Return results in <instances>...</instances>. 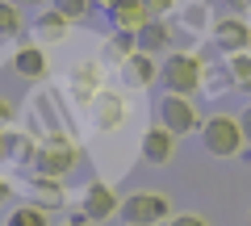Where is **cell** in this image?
Here are the masks:
<instances>
[{
    "mask_svg": "<svg viewBox=\"0 0 251 226\" xmlns=\"http://www.w3.org/2000/svg\"><path fill=\"white\" fill-rule=\"evenodd\" d=\"M159 80H163V88L176 92V97H193V92L201 88V80H205V63H201L197 54H188V50L168 54L163 67H159Z\"/></svg>",
    "mask_w": 251,
    "mask_h": 226,
    "instance_id": "1",
    "label": "cell"
},
{
    "mask_svg": "<svg viewBox=\"0 0 251 226\" xmlns=\"http://www.w3.org/2000/svg\"><path fill=\"white\" fill-rule=\"evenodd\" d=\"M201 143H205V151L218 155V159L239 155V151H243L239 118H230V113H214V118H205V122H201Z\"/></svg>",
    "mask_w": 251,
    "mask_h": 226,
    "instance_id": "2",
    "label": "cell"
},
{
    "mask_svg": "<svg viewBox=\"0 0 251 226\" xmlns=\"http://www.w3.org/2000/svg\"><path fill=\"white\" fill-rule=\"evenodd\" d=\"M117 214L126 218V226H168L172 201L163 193H130Z\"/></svg>",
    "mask_w": 251,
    "mask_h": 226,
    "instance_id": "3",
    "label": "cell"
},
{
    "mask_svg": "<svg viewBox=\"0 0 251 226\" xmlns=\"http://www.w3.org/2000/svg\"><path fill=\"white\" fill-rule=\"evenodd\" d=\"M75 163H80L75 143H72V138H63V134H54V138H46V143L38 147V155H34V176H54V180H63Z\"/></svg>",
    "mask_w": 251,
    "mask_h": 226,
    "instance_id": "4",
    "label": "cell"
},
{
    "mask_svg": "<svg viewBox=\"0 0 251 226\" xmlns=\"http://www.w3.org/2000/svg\"><path fill=\"white\" fill-rule=\"evenodd\" d=\"M155 118H159L163 130H172V134H193L197 130V105L188 97H176V92H168V97L155 105Z\"/></svg>",
    "mask_w": 251,
    "mask_h": 226,
    "instance_id": "5",
    "label": "cell"
},
{
    "mask_svg": "<svg viewBox=\"0 0 251 226\" xmlns=\"http://www.w3.org/2000/svg\"><path fill=\"white\" fill-rule=\"evenodd\" d=\"M214 46L222 54H243V50H251V25L243 17H222V21H214Z\"/></svg>",
    "mask_w": 251,
    "mask_h": 226,
    "instance_id": "6",
    "label": "cell"
},
{
    "mask_svg": "<svg viewBox=\"0 0 251 226\" xmlns=\"http://www.w3.org/2000/svg\"><path fill=\"white\" fill-rule=\"evenodd\" d=\"M117 209H122V201L113 197V189H109L105 180H92L88 189H84V205H80V214L88 218V222H109Z\"/></svg>",
    "mask_w": 251,
    "mask_h": 226,
    "instance_id": "7",
    "label": "cell"
},
{
    "mask_svg": "<svg viewBox=\"0 0 251 226\" xmlns=\"http://www.w3.org/2000/svg\"><path fill=\"white\" fill-rule=\"evenodd\" d=\"M138 151H143V159H147V163L163 168V163H172V155H176V134H172V130H163L159 122H155V126L143 134Z\"/></svg>",
    "mask_w": 251,
    "mask_h": 226,
    "instance_id": "8",
    "label": "cell"
},
{
    "mask_svg": "<svg viewBox=\"0 0 251 226\" xmlns=\"http://www.w3.org/2000/svg\"><path fill=\"white\" fill-rule=\"evenodd\" d=\"M105 9H109V17H113V25L126 29V34H138V29L151 21V13H147L143 0H105Z\"/></svg>",
    "mask_w": 251,
    "mask_h": 226,
    "instance_id": "9",
    "label": "cell"
},
{
    "mask_svg": "<svg viewBox=\"0 0 251 226\" xmlns=\"http://www.w3.org/2000/svg\"><path fill=\"white\" fill-rule=\"evenodd\" d=\"M13 67H17V75H25V80H42V75H46V54H42V46L21 42L17 50H13Z\"/></svg>",
    "mask_w": 251,
    "mask_h": 226,
    "instance_id": "10",
    "label": "cell"
},
{
    "mask_svg": "<svg viewBox=\"0 0 251 226\" xmlns=\"http://www.w3.org/2000/svg\"><path fill=\"white\" fill-rule=\"evenodd\" d=\"M134 38H138V50H143V54H151V59H155L159 50H168V42H172V29L163 25V21H147V25L138 29Z\"/></svg>",
    "mask_w": 251,
    "mask_h": 226,
    "instance_id": "11",
    "label": "cell"
},
{
    "mask_svg": "<svg viewBox=\"0 0 251 226\" xmlns=\"http://www.w3.org/2000/svg\"><path fill=\"white\" fill-rule=\"evenodd\" d=\"M122 72H126V80H134V84H155L159 80V67H155V59L151 54H130V59H126L122 63Z\"/></svg>",
    "mask_w": 251,
    "mask_h": 226,
    "instance_id": "12",
    "label": "cell"
},
{
    "mask_svg": "<svg viewBox=\"0 0 251 226\" xmlns=\"http://www.w3.org/2000/svg\"><path fill=\"white\" fill-rule=\"evenodd\" d=\"M29 193H34V205L50 209V205H63V184L54 176H34L29 180Z\"/></svg>",
    "mask_w": 251,
    "mask_h": 226,
    "instance_id": "13",
    "label": "cell"
},
{
    "mask_svg": "<svg viewBox=\"0 0 251 226\" xmlns=\"http://www.w3.org/2000/svg\"><path fill=\"white\" fill-rule=\"evenodd\" d=\"M34 29H38V38H42V42H59V38H67V29H72V21L63 17V13L46 9L42 17L34 21Z\"/></svg>",
    "mask_w": 251,
    "mask_h": 226,
    "instance_id": "14",
    "label": "cell"
},
{
    "mask_svg": "<svg viewBox=\"0 0 251 226\" xmlns=\"http://www.w3.org/2000/svg\"><path fill=\"white\" fill-rule=\"evenodd\" d=\"M92 109H97V126L100 130H113L117 122H122V100H117L113 92H97Z\"/></svg>",
    "mask_w": 251,
    "mask_h": 226,
    "instance_id": "15",
    "label": "cell"
},
{
    "mask_svg": "<svg viewBox=\"0 0 251 226\" xmlns=\"http://www.w3.org/2000/svg\"><path fill=\"white\" fill-rule=\"evenodd\" d=\"M4 226H50V222H46V209L42 205L25 201V205H17L9 218H4Z\"/></svg>",
    "mask_w": 251,
    "mask_h": 226,
    "instance_id": "16",
    "label": "cell"
},
{
    "mask_svg": "<svg viewBox=\"0 0 251 226\" xmlns=\"http://www.w3.org/2000/svg\"><path fill=\"white\" fill-rule=\"evenodd\" d=\"M226 67H230V80L239 92H251V54H226Z\"/></svg>",
    "mask_w": 251,
    "mask_h": 226,
    "instance_id": "17",
    "label": "cell"
},
{
    "mask_svg": "<svg viewBox=\"0 0 251 226\" xmlns=\"http://www.w3.org/2000/svg\"><path fill=\"white\" fill-rule=\"evenodd\" d=\"M72 88L80 92L84 100H88L92 92H100V72H97V67H92V63H84V67H75V72H72Z\"/></svg>",
    "mask_w": 251,
    "mask_h": 226,
    "instance_id": "18",
    "label": "cell"
},
{
    "mask_svg": "<svg viewBox=\"0 0 251 226\" xmlns=\"http://www.w3.org/2000/svg\"><path fill=\"white\" fill-rule=\"evenodd\" d=\"M109 59H117V63H126V59H130V54H138V38L134 34H126V29H117L113 38H109Z\"/></svg>",
    "mask_w": 251,
    "mask_h": 226,
    "instance_id": "19",
    "label": "cell"
},
{
    "mask_svg": "<svg viewBox=\"0 0 251 226\" xmlns=\"http://www.w3.org/2000/svg\"><path fill=\"white\" fill-rule=\"evenodd\" d=\"M21 34V9L13 0H0V38H17Z\"/></svg>",
    "mask_w": 251,
    "mask_h": 226,
    "instance_id": "20",
    "label": "cell"
},
{
    "mask_svg": "<svg viewBox=\"0 0 251 226\" xmlns=\"http://www.w3.org/2000/svg\"><path fill=\"white\" fill-rule=\"evenodd\" d=\"M201 88H205V92H214V97H218V92H226V88H234V80H230V67H205V80H201Z\"/></svg>",
    "mask_w": 251,
    "mask_h": 226,
    "instance_id": "21",
    "label": "cell"
},
{
    "mask_svg": "<svg viewBox=\"0 0 251 226\" xmlns=\"http://www.w3.org/2000/svg\"><path fill=\"white\" fill-rule=\"evenodd\" d=\"M180 17H184L188 29H201V25L209 21V9L201 4V0H193V4H184V9H180Z\"/></svg>",
    "mask_w": 251,
    "mask_h": 226,
    "instance_id": "22",
    "label": "cell"
},
{
    "mask_svg": "<svg viewBox=\"0 0 251 226\" xmlns=\"http://www.w3.org/2000/svg\"><path fill=\"white\" fill-rule=\"evenodd\" d=\"M92 9V0H54V13H63L67 21H80Z\"/></svg>",
    "mask_w": 251,
    "mask_h": 226,
    "instance_id": "23",
    "label": "cell"
},
{
    "mask_svg": "<svg viewBox=\"0 0 251 226\" xmlns=\"http://www.w3.org/2000/svg\"><path fill=\"white\" fill-rule=\"evenodd\" d=\"M143 4H147V13H151V21H163L176 9V0H143Z\"/></svg>",
    "mask_w": 251,
    "mask_h": 226,
    "instance_id": "24",
    "label": "cell"
},
{
    "mask_svg": "<svg viewBox=\"0 0 251 226\" xmlns=\"http://www.w3.org/2000/svg\"><path fill=\"white\" fill-rule=\"evenodd\" d=\"M13 147H17V134L9 126H0V159H13Z\"/></svg>",
    "mask_w": 251,
    "mask_h": 226,
    "instance_id": "25",
    "label": "cell"
},
{
    "mask_svg": "<svg viewBox=\"0 0 251 226\" xmlns=\"http://www.w3.org/2000/svg\"><path fill=\"white\" fill-rule=\"evenodd\" d=\"M168 226H209V222H205L201 214H172Z\"/></svg>",
    "mask_w": 251,
    "mask_h": 226,
    "instance_id": "26",
    "label": "cell"
},
{
    "mask_svg": "<svg viewBox=\"0 0 251 226\" xmlns=\"http://www.w3.org/2000/svg\"><path fill=\"white\" fill-rule=\"evenodd\" d=\"M239 130H243V143H251V105L239 113Z\"/></svg>",
    "mask_w": 251,
    "mask_h": 226,
    "instance_id": "27",
    "label": "cell"
},
{
    "mask_svg": "<svg viewBox=\"0 0 251 226\" xmlns=\"http://www.w3.org/2000/svg\"><path fill=\"white\" fill-rule=\"evenodd\" d=\"M226 9L239 17V13H251V0H226Z\"/></svg>",
    "mask_w": 251,
    "mask_h": 226,
    "instance_id": "28",
    "label": "cell"
},
{
    "mask_svg": "<svg viewBox=\"0 0 251 226\" xmlns=\"http://www.w3.org/2000/svg\"><path fill=\"white\" fill-rule=\"evenodd\" d=\"M9 122H13V105L0 97V126H9Z\"/></svg>",
    "mask_w": 251,
    "mask_h": 226,
    "instance_id": "29",
    "label": "cell"
},
{
    "mask_svg": "<svg viewBox=\"0 0 251 226\" xmlns=\"http://www.w3.org/2000/svg\"><path fill=\"white\" fill-rule=\"evenodd\" d=\"M9 193H13V189H9V180H0V205L9 201Z\"/></svg>",
    "mask_w": 251,
    "mask_h": 226,
    "instance_id": "30",
    "label": "cell"
},
{
    "mask_svg": "<svg viewBox=\"0 0 251 226\" xmlns=\"http://www.w3.org/2000/svg\"><path fill=\"white\" fill-rule=\"evenodd\" d=\"M13 4H46V0H13Z\"/></svg>",
    "mask_w": 251,
    "mask_h": 226,
    "instance_id": "31",
    "label": "cell"
},
{
    "mask_svg": "<svg viewBox=\"0 0 251 226\" xmlns=\"http://www.w3.org/2000/svg\"><path fill=\"white\" fill-rule=\"evenodd\" d=\"M63 226H80V222H63Z\"/></svg>",
    "mask_w": 251,
    "mask_h": 226,
    "instance_id": "32",
    "label": "cell"
},
{
    "mask_svg": "<svg viewBox=\"0 0 251 226\" xmlns=\"http://www.w3.org/2000/svg\"><path fill=\"white\" fill-rule=\"evenodd\" d=\"M247 226H251V214H247Z\"/></svg>",
    "mask_w": 251,
    "mask_h": 226,
    "instance_id": "33",
    "label": "cell"
},
{
    "mask_svg": "<svg viewBox=\"0 0 251 226\" xmlns=\"http://www.w3.org/2000/svg\"><path fill=\"white\" fill-rule=\"evenodd\" d=\"M0 226H4V222H0Z\"/></svg>",
    "mask_w": 251,
    "mask_h": 226,
    "instance_id": "34",
    "label": "cell"
}]
</instances>
